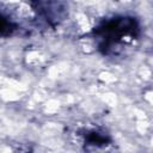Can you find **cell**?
<instances>
[{
    "label": "cell",
    "mask_w": 153,
    "mask_h": 153,
    "mask_svg": "<svg viewBox=\"0 0 153 153\" xmlns=\"http://www.w3.org/2000/svg\"><path fill=\"white\" fill-rule=\"evenodd\" d=\"M139 23L133 17H115L103 22L97 26L92 35L99 39L98 47L103 54H109L112 48L127 38H136L139 36Z\"/></svg>",
    "instance_id": "obj_1"
},
{
    "label": "cell",
    "mask_w": 153,
    "mask_h": 153,
    "mask_svg": "<svg viewBox=\"0 0 153 153\" xmlns=\"http://www.w3.org/2000/svg\"><path fill=\"white\" fill-rule=\"evenodd\" d=\"M32 7L47 23L57 24L66 16V6L57 0H33Z\"/></svg>",
    "instance_id": "obj_2"
},
{
    "label": "cell",
    "mask_w": 153,
    "mask_h": 153,
    "mask_svg": "<svg viewBox=\"0 0 153 153\" xmlns=\"http://www.w3.org/2000/svg\"><path fill=\"white\" fill-rule=\"evenodd\" d=\"M85 145L93 147H104L110 145L111 139L108 134H104L98 130H88L85 133Z\"/></svg>",
    "instance_id": "obj_3"
},
{
    "label": "cell",
    "mask_w": 153,
    "mask_h": 153,
    "mask_svg": "<svg viewBox=\"0 0 153 153\" xmlns=\"http://www.w3.org/2000/svg\"><path fill=\"white\" fill-rule=\"evenodd\" d=\"M17 30L16 23L10 20L5 14L0 13V37H8Z\"/></svg>",
    "instance_id": "obj_4"
}]
</instances>
